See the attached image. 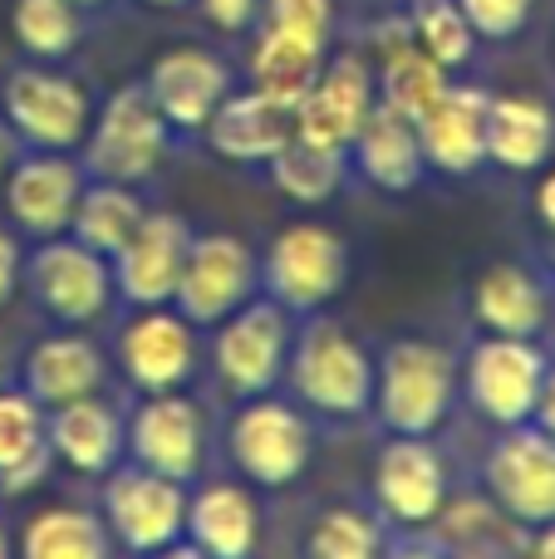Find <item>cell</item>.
Wrapping results in <instances>:
<instances>
[{"mask_svg": "<svg viewBox=\"0 0 555 559\" xmlns=\"http://www.w3.org/2000/svg\"><path fill=\"white\" fill-rule=\"evenodd\" d=\"M458 393V364L428 338H399L379 364V417L393 437H433Z\"/></svg>", "mask_w": 555, "mask_h": 559, "instance_id": "1", "label": "cell"}, {"mask_svg": "<svg viewBox=\"0 0 555 559\" xmlns=\"http://www.w3.org/2000/svg\"><path fill=\"white\" fill-rule=\"evenodd\" d=\"M167 153V118L147 98V88L128 84L104 104L98 123L84 133V167L98 182H143Z\"/></svg>", "mask_w": 555, "mask_h": 559, "instance_id": "2", "label": "cell"}, {"mask_svg": "<svg viewBox=\"0 0 555 559\" xmlns=\"http://www.w3.org/2000/svg\"><path fill=\"white\" fill-rule=\"evenodd\" d=\"M350 275V246L320 222H295L265 251V285L275 305L295 314H315L344 289Z\"/></svg>", "mask_w": 555, "mask_h": 559, "instance_id": "3", "label": "cell"}, {"mask_svg": "<svg viewBox=\"0 0 555 559\" xmlns=\"http://www.w3.org/2000/svg\"><path fill=\"white\" fill-rule=\"evenodd\" d=\"M20 280L29 285L35 305L59 324H94L114 299V271L98 251L79 246L74 236H49L25 261Z\"/></svg>", "mask_w": 555, "mask_h": 559, "instance_id": "4", "label": "cell"}, {"mask_svg": "<svg viewBox=\"0 0 555 559\" xmlns=\"http://www.w3.org/2000/svg\"><path fill=\"white\" fill-rule=\"evenodd\" d=\"M0 108H5V123L25 138L35 153H69V147L84 143L88 133V94L74 79L55 74V69H15L0 88Z\"/></svg>", "mask_w": 555, "mask_h": 559, "instance_id": "5", "label": "cell"}, {"mask_svg": "<svg viewBox=\"0 0 555 559\" xmlns=\"http://www.w3.org/2000/svg\"><path fill=\"white\" fill-rule=\"evenodd\" d=\"M295 393L334 417H359L374 403V364L340 324L320 319L295 344Z\"/></svg>", "mask_w": 555, "mask_h": 559, "instance_id": "6", "label": "cell"}, {"mask_svg": "<svg viewBox=\"0 0 555 559\" xmlns=\"http://www.w3.org/2000/svg\"><path fill=\"white\" fill-rule=\"evenodd\" d=\"M546 354L531 338L487 334L468 358V393L477 413L497 427L531 423L541 397V378H546Z\"/></svg>", "mask_w": 555, "mask_h": 559, "instance_id": "7", "label": "cell"}, {"mask_svg": "<svg viewBox=\"0 0 555 559\" xmlns=\"http://www.w3.org/2000/svg\"><path fill=\"white\" fill-rule=\"evenodd\" d=\"M104 525L118 545L133 555H153L173 545L187 525V491L173 476H157L147 466H128V472L108 476L104 491Z\"/></svg>", "mask_w": 555, "mask_h": 559, "instance_id": "8", "label": "cell"}, {"mask_svg": "<svg viewBox=\"0 0 555 559\" xmlns=\"http://www.w3.org/2000/svg\"><path fill=\"white\" fill-rule=\"evenodd\" d=\"M256 289V255L246 241L216 231V236H192L182 261V280H177V305L182 319L192 324H222L226 314L251 299Z\"/></svg>", "mask_w": 555, "mask_h": 559, "instance_id": "9", "label": "cell"}, {"mask_svg": "<svg viewBox=\"0 0 555 559\" xmlns=\"http://www.w3.org/2000/svg\"><path fill=\"white\" fill-rule=\"evenodd\" d=\"M291 354V324H285L281 305H265V299H246L236 314L222 319V334H216V373L232 393L241 397H261L265 388H275Z\"/></svg>", "mask_w": 555, "mask_h": 559, "instance_id": "10", "label": "cell"}, {"mask_svg": "<svg viewBox=\"0 0 555 559\" xmlns=\"http://www.w3.org/2000/svg\"><path fill=\"white\" fill-rule=\"evenodd\" d=\"M487 491L521 525L555 521V437L531 432L527 423L507 427L487 456Z\"/></svg>", "mask_w": 555, "mask_h": 559, "instance_id": "11", "label": "cell"}, {"mask_svg": "<svg viewBox=\"0 0 555 559\" xmlns=\"http://www.w3.org/2000/svg\"><path fill=\"white\" fill-rule=\"evenodd\" d=\"M232 456L256 486H291L310 466V427L285 403H251L232 423Z\"/></svg>", "mask_w": 555, "mask_h": 559, "instance_id": "12", "label": "cell"}, {"mask_svg": "<svg viewBox=\"0 0 555 559\" xmlns=\"http://www.w3.org/2000/svg\"><path fill=\"white\" fill-rule=\"evenodd\" d=\"M79 192H84L79 163H69L64 153H29L5 173L0 202H5L15 231L35 236V241H49V236L69 231Z\"/></svg>", "mask_w": 555, "mask_h": 559, "instance_id": "13", "label": "cell"}, {"mask_svg": "<svg viewBox=\"0 0 555 559\" xmlns=\"http://www.w3.org/2000/svg\"><path fill=\"white\" fill-rule=\"evenodd\" d=\"M187 246H192V231H187L182 216L173 212H153L138 222V231L128 236V246L114 255V285L128 305L153 309L167 305L177 295V280H182V261Z\"/></svg>", "mask_w": 555, "mask_h": 559, "instance_id": "14", "label": "cell"}, {"mask_svg": "<svg viewBox=\"0 0 555 559\" xmlns=\"http://www.w3.org/2000/svg\"><path fill=\"white\" fill-rule=\"evenodd\" d=\"M118 358L138 393H177L197 368L192 319L167 314L163 305L143 309L118 338Z\"/></svg>", "mask_w": 555, "mask_h": 559, "instance_id": "15", "label": "cell"}, {"mask_svg": "<svg viewBox=\"0 0 555 559\" xmlns=\"http://www.w3.org/2000/svg\"><path fill=\"white\" fill-rule=\"evenodd\" d=\"M374 491L399 525H428L448 501V466L428 437H393L374 466Z\"/></svg>", "mask_w": 555, "mask_h": 559, "instance_id": "16", "label": "cell"}, {"mask_svg": "<svg viewBox=\"0 0 555 559\" xmlns=\"http://www.w3.org/2000/svg\"><path fill=\"white\" fill-rule=\"evenodd\" d=\"M133 462L173 481H192L202 466V413L177 393H147V403L128 423Z\"/></svg>", "mask_w": 555, "mask_h": 559, "instance_id": "17", "label": "cell"}, {"mask_svg": "<svg viewBox=\"0 0 555 559\" xmlns=\"http://www.w3.org/2000/svg\"><path fill=\"white\" fill-rule=\"evenodd\" d=\"M369 108H374L369 69H364L354 55H344V59H334L330 69L320 64L310 94L295 104V133L344 153V147L354 143V133L364 128Z\"/></svg>", "mask_w": 555, "mask_h": 559, "instance_id": "18", "label": "cell"}, {"mask_svg": "<svg viewBox=\"0 0 555 559\" xmlns=\"http://www.w3.org/2000/svg\"><path fill=\"white\" fill-rule=\"evenodd\" d=\"M423 163L452 177H468L487 163V94L482 88H442V98L418 118Z\"/></svg>", "mask_w": 555, "mask_h": 559, "instance_id": "19", "label": "cell"}, {"mask_svg": "<svg viewBox=\"0 0 555 559\" xmlns=\"http://www.w3.org/2000/svg\"><path fill=\"white\" fill-rule=\"evenodd\" d=\"M143 88L167 128H206L212 108L226 98V64L206 49H173L153 64Z\"/></svg>", "mask_w": 555, "mask_h": 559, "instance_id": "20", "label": "cell"}, {"mask_svg": "<svg viewBox=\"0 0 555 559\" xmlns=\"http://www.w3.org/2000/svg\"><path fill=\"white\" fill-rule=\"evenodd\" d=\"M45 437H49V452L79 476L114 472L118 452H123V423H118V413L98 393L49 407Z\"/></svg>", "mask_w": 555, "mask_h": 559, "instance_id": "21", "label": "cell"}, {"mask_svg": "<svg viewBox=\"0 0 555 559\" xmlns=\"http://www.w3.org/2000/svg\"><path fill=\"white\" fill-rule=\"evenodd\" d=\"M295 133V114L281 104H271L265 94H241V98H222L206 118V138L212 153L232 157V163H271L285 147V138Z\"/></svg>", "mask_w": 555, "mask_h": 559, "instance_id": "22", "label": "cell"}, {"mask_svg": "<svg viewBox=\"0 0 555 559\" xmlns=\"http://www.w3.org/2000/svg\"><path fill=\"white\" fill-rule=\"evenodd\" d=\"M354 157H359L364 177L383 192H409L423 177V143H418V123L403 118L399 108L379 104L369 108L364 128L354 133Z\"/></svg>", "mask_w": 555, "mask_h": 559, "instance_id": "23", "label": "cell"}, {"mask_svg": "<svg viewBox=\"0 0 555 559\" xmlns=\"http://www.w3.org/2000/svg\"><path fill=\"white\" fill-rule=\"evenodd\" d=\"M187 535L206 559H251L261 540V511L241 486H206L197 501H187Z\"/></svg>", "mask_w": 555, "mask_h": 559, "instance_id": "24", "label": "cell"}, {"mask_svg": "<svg viewBox=\"0 0 555 559\" xmlns=\"http://www.w3.org/2000/svg\"><path fill=\"white\" fill-rule=\"evenodd\" d=\"M98 383H104V354L79 334L45 338V344H35L25 358V393L35 397L39 407H59V403H74V397H88V393H98Z\"/></svg>", "mask_w": 555, "mask_h": 559, "instance_id": "25", "label": "cell"}, {"mask_svg": "<svg viewBox=\"0 0 555 559\" xmlns=\"http://www.w3.org/2000/svg\"><path fill=\"white\" fill-rule=\"evenodd\" d=\"M49 437H45V407L29 393L0 388V491L20 496L49 472Z\"/></svg>", "mask_w": 555, "mask_h": 559, "instance_id": "26", "label": "cell"}, {"mask_svg": "<svg viewBox=\"0 0 555 559\" xmlns=\"http://www.w3.org/2000/svg\"><path fill=\"white\" fill-rule=\"evenodd\" d=\"M472 314L487 334H511V338H531L546 324V289L536 285L521 265H492L477 275L472 289Z\"/></svg>", "mask_w": 555, "mask_h": 559, "instance_id": "27", "label": "cell"}, {"mask_svg": "<svg viewBox=\"0 0 555 559\" xmlns=\"http://www.w3.org/2000/svg\"><path fill=\"white\" fill-rule=\"evenodd\" d=\"M555 118L536 98H487V157L507 173H531L551 157Z\"/></svg>", "mask_w": 555, "mask_h": 559, "instance_id": "28", "label": "cell"}, {"mask_svg": "<svg viewBox=\"0 0 555 559\" xmlns=\"http://www.w3.org/2000/svg\"><path fill=\"white\" fill-rule=\"evenodd\" d=\"M320 55H324V45H315V39L285 35V29L265 25L261 45H256V55H251L256 94H265L271 104H281L295 114V104L310 94L315 74H320Z\"/></svg>", "mask_w": 555, "mask_h": 559, "instance_id": "29", "label": "cell"}, {"mask_svg": "<svg viewBox=\"0 0 555 559\" xmlns=\"http://www.w3.org/2000/svg\"><path fill=\"white\" fill-rule=\"evenodd\" d=\"M143 216L147 212H143L133 187L94 182L79 192V206H74V216H69V236H74L79 246H88V251H98L104 261H114V255L128 246V236L138 231Z\"/></svg>", "mask_w": 555, "mask_h": 559, "instance_id": "30", "label": "cell"}, {"mask_svg": "<svg viewBox=\"0 0 555 559\" xmlns=\"http://www.w3.org/2000/svg\"><path fill=\"white\" fill-rule=\"evenodd\" d=\"M20 559H108V525L79 506H49L29 515Z\"/></svg>", "mask_w": 555, "mask_h": 559, "instance_id": "31", "label": "cell"}, {"mask_svg": "<svg viewBox=\"0 0 555 559\" xmlns=\"http://www.w3.org/2000/svg\"><path fill=\"white\" fill-rule=\"evenodd\" d=\"M271 177L291 202L300 206H320L340 192V177H344V153L340 147H324V143H310V138L291 133L285 147L271 157Z\"/></svg>", "mask_w": 555, "mask_h": 559, "instance_id": "32", "label": "cell"}, {"mask_svg": "<svg viewBox=\"0 0 555 559\" xmlns=\"http://www.w3.org/2000/svg\"><path fill=\"white\" fill-rule=\"evenodd\" d=\"M79 5L74 0H15L10 5V35L35 59H64L79 45Z\"/></svg>", "mask_w": 555, "mask_h": 559, "instance_id": "33", "label": "cell"}, {"mask_svg": "<svg viewBox=\"0 0 555 559\" xmlns=\"http://www.w3.org/2000/svg\"><path fill=\"white\" fill-rule=\"evenodd\" d=\"M442 88H448V79H442V64L433 55H423V49H413V45L389 55V69H383V104L399 108L403 118L418 123L442 98Z\"/></svg>", "mask_w": 555, "mask_h": 559, "instance_id": "34", "label": "cell"}, {"mask_svg": "<svg viewBox=\"0 0 555 559\" xmlns=\"http://www.w3.org/2000/svg\"><path fill=\"white\" fill-rule=\"evenodd\" d=\"M310 559H379V525L354 506L324 511L310 525Z\"/></svg>", "mask_w": 555, "mask_h": 559, "instance_id": "35", "label": "cell"}, {"mask_svg": "<svg viewBox=\"0 0 555 559\" xmlns=\"http://www.w3.org/2000/svg\"><path fill=\"white\" fill-rule=\"evenodd\" d=\"M418 39H423V55H433L442 69H458L472 59V25L462 15V5H452V0H423Z\"/></svg>", "mask_w": 555, "mask_h": 559, "instance_id": "36", "label": "cell"}, {"mask_svg": "<svg viewBox=\"0 0 555 559\" xmlns=\"http://www.w3.org/2000/svg\"><path fill=\"white\" fill-rule=\"evenodd\" d=\"M265 25L324 45V35H330V0H271L265 5Z\"/></svg>", "mask_w": 555, "mask_h": 559, "instance_id": "37", "label": "cell"}, {"mask_svg": "<svg viewBox=\"0 0 555 559\" xmlns=\"http://www.w3.org/2000/svg\"><path fill=\"white\" fill-rule=\"evenodd\" d=\"M458 5H462V15H468V25L492 39L517 35L531 15V0H458Z\"/></svg>", "mask_w": 555, "mask_h": 559, "instance_id": "38", "label": "cell"}, {"mask_svg": "<svg viewBox=\"0 0 555 559\" xmlns=\"http://www.w3.org/2000/svg\"><path fill=\"white\" fill-rule=\"evenodd\" d=\"M20 271H25V255H20V241L0 226V309L15 299L20 289Z\"/></svg>", "mask_w": 555, "mask_h": 559, "instance_id": "39", "label": "cell"}, {"mask_svg": "<svg viewBox=\"0 0 555 559\" xmlns=\"http://www.w3.org/2000/svg\"><path fill=\"white\" fill-rule=\"evenodd\" d=\"M202 5H206V20L222 29H241L256 15V0H202Z\"/></svg>", "mask_w": 555, "mask_h": 559, "instance_id": "40", "label": "cell"}, {"mask_svg": "<svg viewBox=\"0 0 555 559\" xmlns=\"http://www.w3.org/2000/svg\"><path fill=\"white\" fill-rule=\"evenodd\" d=\"M536 417H541V432H546V437H555V368H546V378H541Z\"/></svg>", "mask_w": 555, "mask_h": 559, "instance_id": "41", "label": "cell"}, {"mask_svg": "<svg viewBox=\"0 0 555 559\" xmlns=\"http://www.w3.org/2000/svg\"><path fill=\"white\" fill-rule=\"evenodd\" d=\"M536 212H541V222H546L551 231H555V173L536 187Z\"/></svg>", "mask_w": 555, "mask_h": 559, "instance_id": "42", "label": "cell"}, {"mask_svg": "<svg viewBox=\"0 0 555 559\" xmlns=\"http://www.w3.org/2000/svg\"><path fill=\"white\" fill-rule=\"evenodd\" d=\"M147 559H206L202 550H197V545H163V550H153V555H147Z\"/></svg>", "mask_w": 555, "mask_h": 559, "instance_id": "43", "label": "cell"}, {"mask_svg": "<svg viewBox=\"0 0 555 559\" xmlns=\"http://www.w3.org/2000/svg\"><path fill=\"white\" fill-rule=\"evenodd\" d=\"M531 559H555V521L541 531V540H536V550H531Z\"/></svg>", "mask_w": 555, "mask_h": 559, "instance_id": "44", "label": "cell"}, {"mask_svg": "<svg viewBox=\"0 0 555 559\" xmlns=\"http://www.w3.org/2000/svg\"><path fill=\"white\" fill-rule=\"evenodd\" d=\"M389 559H438L433 550H423V545H403V550H393Z\"/></svg>", "mask_w": 555, "mask_h": 559, "instance_id": "45", "label": "cell"}, {"mask_svg": "<svg viewBox=\"0 0 555 559\" xmlns=\"http://www.w3.org/2000/svg\"><path fill=\"white\" fill-rule=\"evenodd\" d=\"M0 559H15V545H10V535H5V525H0Z\"/></svg>", "mask_w": 555, "mask_h": 559, "instance_id": "46", "label": "cell"}, {"mask_svg": "<svg viewBox=\"0 0 555 559\" xmlns=\"http://www.w3.org/2000/svg\"><path fill=\"white\" fill-rule=\"evenodd\" d=\"M5 173H10V157H5V143H0V187H5Z\"/></svg>", "mask_w": 555, "mask_h": 559, "instance_id": "47", "label": "cell"}, {"mask_svg": "<svg viewBox=\"0 0 555 559\" xmlns=\"http://www.w3.org/2000/svg\"><path fill=\"white\" fill-rule=\"evenodd\" d=\"M147 5H182V0H147Z\"/></svg>", "mask_w": 555, "mask_h": 559, "instance_id": "48", "label": "cell"}, {"mask_svg": "<svg viewBox=\"0 0 555 559\" xmlns=\"http://www.w3.org/2000/svg\"><path fill=\"white\" fill-rule=\"evenodd\" d=\"M0 388H5V354H0Z\"/></svg>", "mask_w": 555, "mask_h": 559, "instance_id": "49", "label": "cell"}, {"mask_svg": "<svg viewBox=\"0 0 555 559\" xmlns=\"http://www.w3.org/2000/svg\"><path fill=\"white\" fill-rule=\"evenodd\" d=\"M74 5H98V0H74Z\"/></svg>", "mask_w": 555, "mask_h": 559, "instance_id": "50", "label": "cell"}]
</instances>
